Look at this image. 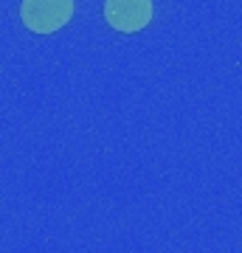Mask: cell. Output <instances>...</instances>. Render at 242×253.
<instances>
[{"label": "cell", "mask_w": 242, "mask_h": 253, "mask_svg": "<svg viewBox=\"0 0 242 253\" xmlns=\"http://www.w3.org/2000/svg\"><path fill=\"white\" fill-rule=\"evenodd\" d=\"M104 17L118 31H138L152 17V3L149 0H107Z\"/></svg>", "instance_id": "7a4b0ae2"}, {"label": "cell", "mask_w": 242, "mask_h": 253, "mask_svg": "<svg viewBox=\"0 0 242 253\" xmlns=\"http://www.w3.org/2000/svg\"><path fill=\"white\" fill-rule=\"evenodd\" d=\"M71 14L73 0H23V23L40 34L62 28Z\"/></svg>", "instance_id": "6da1fadb"}]
</instances>
